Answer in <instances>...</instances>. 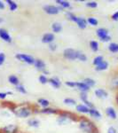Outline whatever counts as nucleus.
I'll list each match as a JSON object with an SVG mask.
<instances>
[{
    "label": "nucleus",
    "instance_id": "obj_3",
    "mask_svg": "<svg viewBox=\"0 0 118 133\" xmlns=\"http://www.w3.org/2000/svg\"><path fill=\"white\" fill-rule=\"evenodd\" d=\"M59 117L57 119V122L60 125H68V123H72L75 120V115L72 113L69 112H60Z\"/></svg>",
    "mask_w": 118,
    "mask_h": 133
},
{
    "label": "nucleus",
    "instance_id": "obj_32",
    "mask_svg": "<svg viewBox=\"0 0 118 133\" xmlns=\"http://www.w3.org/2000/svg\"><path fill=\"white\" fill-rule=\"evenodd\" d=\"M90 48H91V50L93 51L96 52V51H98L99 49H100V44H99V43L97 41L91 40V41L90 42Z\"/></svg>",
    "mask_w": 118,
    "mask_h": 133
},
{
    "label": "nucleus",
    "instance_id": "obj_27",
    "mask_svg": "<svg viewBox=\"0 0 118 133\" xmlns=\"http://www.w3.org/2000/svg\"><path fill=\"white\" fill-rule=\"evenodd\" d=\"M51 30L54 33H60L62 30V24L61 22H53L51 24Z\"/></svg>",
    "mask_w": 118,
    "mask_h": 133
},
{
    "label": "nucleus",
    "instance_id": "obj_8",
    "mask_svg": "<svg viewBox=\"0 0 118 133\" xmlns=\"http://www.w3.org/2000/svg\"><path fill=\"white\" fill-rule=\"evenodd\" d=\"M0 38H1L4 42H6V43H11L12 40V36H10L8 31L5 29H2V28H0Z\"/></svg>",
    "mask_w": 118,
    "mask_h": 133
},
{
    "label": "nucleus",
    "instance_id": "obj_45",
    "mask_svg": "<svg viewBox=\"0 0 118 133\" xmlns=\"http://www.w3.org/2000/svg\"><path fill=\"white\" fill-rule=\"evenodd\" d=\"M108 133H117V130L115 127L110 126V127L108 129Z\"/></svg>",
    "mask_w": 118,
    "mask_h": 133
},
{
    "label": "nucleus",
    "instance_id": "obj_15",
    "mask_svg": "<svg viewBox=\"0 0 118 133\" xmlns=\"http://www.w3.org/2000/svg\"><path fill=\"white\" fill-rule=\"evenodd\" d=\"M77 27L79 28L80 29H84L87 28V21L85 18H83V17H77V20L76 21Z\"/></svg>",
    "mask_w": 118,
    "mask_h": 133
},
{
    "label": "nucleus",
    "instance_id": "obj_36",
    "mask_svg": "<svg viewBox=\"0 0 118 133\" xmlns=\"http://www.w3.org/2000/svg\"><path fill=\"white\" fill-rule=\"evenodd\" d=\"M66 16H67L68 20H69L70 21H73V22H75V23H76V21L77 20V17H78L76 15H75V14H73V12H66Z\"/></svg>",
    "mask_w": 118,
    "mask_h": 133
},
{
    "label": "nucleus",
    "instance_id": "obj_6",
    "mask_svg": "<svg viewBox=\"0 0 118 133\" xmlns=\"http://www.w3.org/2000/svg\"><path fill=\"white\" fill-rule=\"evenodd\" d=\"M76 51L73 48H67L63 51V57L68 61H76Z\"/></svg>",
    "mask_w": 118,
    "mask_h": 133
},
{
    "label": "nucleus",
    "instance_id": "obj_37",
    "mask_svg": "<svg viewBox=\"0 0 118 133\" xmlns=\"http://www.w3.org/2000/svg\"><path fill=\"white\" fill-rule=\"evenodd\" d=\"M38 81H39V83H42V84H46V83H48V82H49V78L45 76V75L41 74L39 76V77H38Z\"/></svg>",
    "mask_w": 118,
    "mask_h": 133
},
{
    "label": "nucleus",
    "instance_id": "obj_35",
    "mask_svg": "<svg viewBox=\"0 0 118 133\" xmlns=\"http://www.w3.org/2000/svg\"><path fill=\"white\" fill-rule=\"evenodd\" d=\"M103 61H105L104 59V57L101 56V55H98V56H96L95 58L93 59V64L94 66H98L99 64H100Z\"/></svg>",
    "mask_w": 118,
    "mask_h": 133
},
{
    "label": "nucleus",
    "instance_id": "obj_23",
    "mask_svg": "<svg viewBox=\"0 0 118 133\" xmlns=\"http://www.w3.org/2000/svg\"><path fill=\"white\" fill-rule=\"evenodd\" d=\"M108 66H109V64L108 61H103L101 63L95 66V70L96 71H105V70H107L108 68Z\"/></svg>",
    "mask_w": 118,
    "mask_h": 133
},
{
    "label": "nucleus",
    "instance_id": "obj_28",
    "mask_svg": "<svg viewBox=\"0 0 118 133\" xmlns=\"http://www.w3.org/2000/svg\"><path fill=\"white\" fill-rule=\"evenodd\" d=\"M83 82L85 83V84L87 85L88 87L91 89V88H93L96 85V82H95V80L93 78H90V77H87V78H84L83 80Z\"/></svg>",
    "mask_w": 118,
    "mask_h": 133
},
{
    "label": "nucleus",
    "instance_id": "obj_9",
    "mask_svg": "<svg viewBox=\"0 0 118 133\" xmlns=\"http://www.w3.org/2000/svg\"><path fill=\"white\" fill-rule=\"evenodd\" d=\"M54 40H55V36L53 33H45L42 36V42L44 44H50L51 43L54 42Z\"/></svg>",
    "mask_w": 118,
    "mask_h": 133
},
{
    "label": "nucleus",
    "instance_id": "obj_12",
    "mask_svg": "<svg viewBox=\"0 0 118 133\" xmlns=\"http://www.w3.org/2000/svg\"><path fill=\"white\" fill-rule=\"evenodd\" d=\"M1 131L2 133H16L18 131V127L15 124H8L4 128H2Z\"/></svg>",
    "mask_w": 118,
    "mask_h": 133
},
{
    "label": "nucleus",
    "instance_id": "obj_24",
    "mask_svg": "<svg viewBox=\"0 0 118 133\" xmlns=\"http://www.w3.org/2000/svg\"><path fill=\"white\" fill-rule=\"evenodd\" d=\"M28 125L31 128H38L40 125V122L36 118H30V119L28 120Z\"/></svg>",
    "mask_w": 118,
    "mask_h": 133
},
{
    "label": "nucleus",
    "instance_id": "obj_41",
    "mask_svg": "<svg viewBox=\"0 0 118 133\" xmlns=\"http://www.w3.org/2000/svg\"><path fill=\"white\" fill-rule=\"evenodd\" d=\"M65 85L69 88H76V82H74V81H67V82H65Z\"/></svg>",
    "mask_w": 118,
    "mask_h": 133
},
{
    "label": "nucleus",
    "instance_id": "obj_43",
    "mask_svg": "<svg viewBox=\"0 0 118 133\" xmlns=\"http://www.w3.org/2000/svg\"><path fill=\"white\" fill-rule=\"evenodd\" d=\"M100 40L101 42H103V43H108V42H109L111 40V36L108 35V36H105V37H103V38H100Z\"/></svg>",
    "mask_w": 118,
    "mask_h": 133
},
{
    "label": "nucleus",
    "instance_id": "obj_42",
    "mask_svg": "<svg viewBox=\"0 0 118 133\" xmlns=\"http://www.w3.org/2000/svg\"><path fill=\"white\" fill-rule=\"evenodd\" d=\"M5 59H6V56L4 52H0V66H2L5 61Z\"/></svg>",
    "mask_w": 118,
    "mask_h": 133
},
{
    "label": "nucleus",
    "instance_id": "obj_31",
    "mask_svg": "<svg viewBox=\"0 0 118 133\" xmlns=\"http://www.w3.org/2000/svg\"><path fill=\"white\" fill-rule=\"evenodd\" d=\"M86 21H87L88 25L93 26V27H96V26H98V24H99V21L95 18V17H93V16L88 17L86 19Z\"/></svg>",
    "mask_w": 118,
    "mask_h": 133
},
{
    "label": "nucleus",
    "instance_id": "obj_2",
    "mask_svg": "<svg viewBox=\"0 0 118 133\" xmlns=\"http://www.w3.org/2000/svg\"><path fill=\"white\" fill-rule=\"evenodd\" d=\"M79 129L83 133H97L98 129L93 122L89 120L88 118L82 117L78 120Z\"/></svg>",
    "mask_w": 118,
    "mask_h": 133
},
{
    "label": "nucleus",
    "instance_id": "obj_49",
    "mask_svg": "<svg viewBox=\"0 0 118 133\" xmlns=\"http://www.w3.org/2000/svg\"><path fill=\"white\" fill-rule=\"evenodd\" d=\"M116 101H117V103H118V95H117V97H116Z\"/></svg>",
    "mask_w": 118,
    "mask_h": 133
},
{
    "label": "nucleus",
    "instance_id": "obj_48",
    "mask_svg": "<svg viewBox=\"0 0 118 133\" xmlns=\"http://www.w3.org/2000/svg\"><path fill=\"white\" fill-rule=\"evenodd\" d=\"M4 21H5V20H4V18H3V17H0V23L4 22Z\"/></svg>",
    "mask_w": 118,
    "mask_h": 133
},
{
    "label": "nucleus",
    "instance_id": "obj_11",
    "mask_svg": "<svg viewBox=\"0 0 118 133\" xmlns=\"http://www.w3.org/2000/svg\"><path fill=\"white\" fill-rule=\"evenodd\" d=\"M94 94L95 96L99 98H101V99H105L108 97V92L106 91L105 89H102V88H99V89H96L94 91Z\"/></svg>",
    "mask_w": 118,
    "mask_h": 133
},
{
    "label": "nucleus",
    "instance_id": "obj_47",
    "mask_svg": "<svg viewBox=\"0 0 118 133\" xmlns=\"http://www.w3.org/2000/svg\"><path fill=\"white\" fill-rule=\"evenodd\" d=\"M5 4L4 3L3 1H1V0H0V10L5 9Z\"/></svg>",
    "mask_w": 118,
    "mask_h": 133
},
{
    "label": "nucleus",
    "instance_id": "obj_19",
    "mask_svg": "<svg viewBox=\"0 0 118 133\" xmlns=\"http://www.w3.org/2000/svg\"><path fill=\"white\" fill-rule=\"evenodd\" d=\"M55 3L58 4L59 7L61 8V10L62 9H68V8L71 7V4H70V2L67 1V0H56Z\"/></svg>",
    "mask_w": 118,
    "mask_h": 133
},
{
    "label": "nucleus",
    "instance_id": "obj_7",
    "mask_svg": "<svg viewBox=\"0 0 118 133\" xmlns=\"http://www.w3.org/2000/svg\"><path fill=\"white\" fill-rule=\"evenodd\" d=\"M61 8L58 5H46L44 6V12L49 15H55L58 14L61 12Z\"/></svg>",
    "mask_w": 118,
    "mask_h": 133
},
{
    "label": "nucleus",
    "instance_id": "obj_18",
    "mask_svg": "<svg viewBox=\"0 0 118 133\" xmlns=\"http://www.w3.org/2000/svg\"><path fill=\"white\" fill-rule=\"evenodd\" d=\"M106 115L110 118V119L115 120L117 118V114L116 111L115 110V108H112V107H108V108H106Z\"/></svg>",
    "mask_w": 118,
    "mask_h": 133
},
{
    "label": "nucleus",
    "instance_id": "obj_10",
    "mask_svg": "<svg viewBox=\"0 0 118 133\" xmlns=\"http://www.w3.org/2000/svg\"><path fill=\"white\" fill-rule=\"evenodd\" d=\"M80 99H81V101L83 102V104L85 105V106H87L89 108H94L93 104L90 101L89 98H88V95H87L86 92H80Z\"/></svg>",
    "mask_w": 118,
    "mask_h": 133
},
{
    "label": "nucleus",
    "instance_id": "obj_25",
    "mask_svg": "<svg viewBox=\"0 0 118 133\" xmlns=\"http://www.w3.org/2000/svg\"><path fill=\"white\" fill-rule=\"evenodd\" d=\"M37 104H38V106H40L42 108H46L50 107V101L44 98H40L39 99L37 100Z\"/></svg>",
    "mask_w": 118,
    "mask_h": 133
},
{
    "label": "nucleus",
    "instance_id": "obj_21",
    "mask_svg": "<svg viewBox=\"0 0 118 133\" xmlns=\"http://www.w3.org/2000/svg\"><path fill=\"white\" fill-rule=\"evenodd\" d=\"M8 82H9L10 84L14 85V86H15V87L21 83L20 79H19L18 76H15V75H11V76H9V77H8Z\"/></svg>",
    "mask_w": 118,
    "mask_h": 133
},
{
    "label": "nucleus",
    "instance_id": "obj_26",
    "mask_svg": "<svg viewBox=\"0 0 118 133\" xmlns=\"http://www.w3.org/2000/svg\"><path fill=\"white\" fill-rule=\"evenodd\" d=\"M76 59H78V61H80L82 62H86L87 59H88V57H87V55L85 54L84 52H83L82 51L77 50V51H76Z\"/></svg>",
    "mask_w": 118,
    "mask_h": 133
},
{
    "label": "nucleus",
    "instance_id": "obj_5",
    "mask_svg": "<svg viewBox=\"0 0 118 133\" xmlns=\"http://www.w3.org/2000/svg\"><path fill=\"white\" fill-rule=\"evenodd\" d=\"M34 66H35V68L38 70V71L42 72V74L45 75V76H46L47 74H49V72L47 71V69H46L45 62L43 61V59H36L35 63H34Z\"/></svg>",
    "mask_w": 118,
    "mask_h": 133
},
{
    "label": "nucleus",
    "instance_id": "obj_22",
    "mask_svg": "<svg viewBox=\"0 0 118 133\" xmlns=\"http://www.w3.org/2000/svg\"><path fill=\"white\" fill-rule=\"evenodd\" d=\"M96 35L99 38H103L105 37V36H108L109 33H108V30L107 29H104V28H100V29H98L97 30H96Z\"/></svg>",
    "mask_w": 118,
    "mask_h": 133
},
{
    "label": "nucleus",
    "instance_id": "obj_39",
    "mask_svg": "<svg viewBox=\"0 0 118 133\" xmlns=\"http://www.w3.org/2000/svg\"><path fill=\"white\" fill-rule=\"evenodd\" d=\"M85 5H86L88 8L94 9V8H97L98 7V3L96 1H89V2H86Z\"/></svg>",
    "mask_w": 118,
    "mask_h": 133
},
{
    "label": "nucleus",
    "instance_id": "obj_20",
    "mask_svg": "<svg viewBox=\"0 0 118 133\" xmlns=\"http://www.w3.org/2000/svg\"><path fill=\"white\" fill-rule=\"evenodd\" d=\"M88 115H90L91 117H93V118H95V119H100L101 118V113L100 112V111L98 110L96 108H90V110H89V114Z\"/></svg>",
    "mask_w": 118,
    "mask_h": 133
},
{
    "label": "nucleus",
    "instance_id": "obj_4",
    "mask_svg": "<svg viewBox=\"0 0 118 133\" xmlns=\"http://www.w3.org/2000/svg\"><path fill=\"white\" fill-rule=\"evenodd\" d=\"M15 58L19 61L24 62V63L29 64V65H34L36 61V59L33 56L26 54V53H17L15 55Z\"/></svg>",
    "mask_w": 118,
    "mask_h": 133
},
{
    "label": "nucleus",
    "instance_id": "obj_16",
    "mask_svg": "<svg viewBox=\"0 0 118 133\" xmlns=\"http://www.w3.org/2000/svg\"><path fill=\"white\" fill-rule=\"evenodd\" d=\"M76 88H77L80 92H87L90 91V88L85 84L83 81H80V82H76Z\"/></svg>",
    "mask_w": 118,
    "mask_h": 133
},
{
    "label": "nucleus",
    "instance_id": "obj_17",
    "mask_svg": "<svg viewBox=\"0 0 118 133\" xmlns=\"http://www.w3.org/2000/svg\"><path fill=\"white\" fill-rule=\"evenodd\" d=\"M76 109L77 112L80 113V114H83V115H88V114H89V110H90V108L83 104L76 105Z\"/></svg>",
    "mask_w": 118,
    "mask_h": 133
},
{
    "label": "nucleus",
    "instance_id": "obj_13",
    "mask_svg": "<svg viewBox=\"0 0 118 133\" xmlns=\"http://www.w3.org/2000/svg\"><path fill=\"white\" fill-rule=\"evenodd\" d=\"M48 83H50L54 89H59V88H61V81L60 80L59 77H57V76H53V77L49 78Z\"/></svg>",
    "mask_w": 118,
    "mask_h": 133
},
{
    "label": "nucleus",
    "instance_id": "obj_33",
    "mask_svg": "<svg viewBox=\"0 0 118 133\" xmlns=\"http://www.w3.org/2000/svg\"><path fill=\"white\" fill-rule=\"evenodd\" d=\"M108 50L112 53L118 52V44L117 43H110L108 45Z\"/></svg>",
    "mask_w": 118,
    "mask_h": 133
},
{
    "label": "nucleus",
    "instance_id": "obj_14",
    "mask_svg": "<svg viewBox=\"0 0 118 133\" xmlns=\"http://www.w3.org/2000/svg\"><path fill=\"white\" fill-rule=\"evenodd\" d=\"M39 112L41 114H44V115H59L61 111H59V109H55L49 107V108H42Z\"/></svg>",
    "mask_w": 118,
    "mask_h": 133
},
{
    "label": "nucleus",
    "instance_id": "obj_30",
    "mask_svg": "<svg viewBox=\"0 0 118 133\" xmlns=\"http://www.w3.org/2000/svg\"><path fill=\"white\" fill-rule=\"evenodd\" d=\"M63 103L65 105H67L68 107H73V106H76V99H74L73 98H64Z\"/></svg>",
    "mask_w": 118,
    "mask_h": 133
},
{
    "label": "nucleus",
    "instance_id": "obj_34",
    "mask_svg": "<svg viewBox=\"0 0 118 133\" xmlns=\"http://www.w3.org/2000/svg\"><path fill=\"white\" fill-rule=\"evenodd\" d=\"M110 86L113 89H118V75L115 76L111 78L110 80Z\"/></svg>",
    "mask_w": 118,
    "mask_h": 133
},
{
    "label": "nucleus",
    "instance_id": "obj_44",
    "mask_svg": "<svg viewBox=\"0 0 118 133\" xmlns=\"http://www.w3.org/2000/svg\"><path fill=\"white\" fill-rule=\"evenodd\" d=\"M111 19H112L113 21H118V11H116L115 12H114V14H112V16H111Z\"/></svg>",
    "mask_w": 118,
    "mask_h": 133
},
{
    "label": "nucleus",
    "instance_id": "obj_46",
    "mask_svg": "<svg viewBox=\"0 0 118 133\" xmlns=\"http://www.w3.org/2000/svg\"><path fill=\"white\" fill-rule=\"evenodd\" d=\"M7 96V92H0V99H5Z\"/></svg>",
    "mask_w": 118,
    "mask_h": 133
},
{
    "label": "nucleus",
    "instance_id": "obj_38",
    "mask_svg": "<svg viewBox=\"0 0 118 133\" xmlns=\"http://www.w3.org/2000/svg\"><path fill=\"white\" fill-rule=\"evenodd\" d=\"M15 90L18 92H20L21 94H26V93H27V90H26L25 86L23 84H21V83H20L19 85H17V86L15 87Z\"/></svg>",
    "mask_w": 118,
    "mask_h": 133
},
{
    "label": "nucleus",
    "instance_id": "obj_29",
    "mask_svg": "<svg viewBox=\"0 0 118 133\" xmlns=\"http://www.w3.org/2000/svg\"><path fill=\"white\" fill-rule=\"evenodd\" d=\"M6 4L9 6V9L11 12H14L18 9V5H17L16 2L12 1V0H6Z\"/></svg>",
    "mask_w": 118,
    "mask_h": 133
},
{
    "label": "nucleus",
    "instance_id": "obj_1",
    "mask_svg": "<svg viewBox=\"0 0 118 133\" xmlns=\"http://www.w3.org/2000/svg\"><path fill=\"white\" fill-rule=\"evenodd\" d=\"M12 112H14V115L18 118H28L33 114L34 110L30 105L21 104V105H16L12 108Z\"/></svg>",
    "mask_w": 118,
    "mask_h": 133
},
{
    "label": "nucleus",
    "instance_id": "obj_50",
    "mask_svg": "<svg viewBox=\"0 0 118 133\" xmlns=\"http://www.w3.org/2000/svg\"><path fill=\"white\" fill-rule=\"evenodd\" d=\"M97 133H98V132H97Z\"/></svg>",
    "mask_w": 118,
    "mask_h": 133
},
{
    "label": "nucleus",
    "instance_id": "obj_40",
    "mask_svg": "<svg viewBox=\"0 0 118 133\" xmlns=\"http://www.w3.org/2000/svg\"><path fill=\"white\" fill-rule=\"evenodd\" d=\"M48 47H49V50L51 51H55L57 50V48H58V45H57V44H55L54 42L53 43H51V44H48Z\"/></svg>",
    "mask_w": 118,
    "mask_h": 133
}]
</instances>
